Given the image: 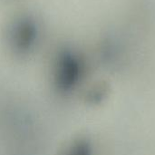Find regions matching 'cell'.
<instances>
[{
    "label": "cell",
    "instance_id": "obj_1",
    "mask_svg": "<svg viewBox=\"0 0 155 155\" xmlns=\"http://www.w3.org/2000/svg\"><path fill=\"white\" fill-rule=\"evenodd\" d=\"M96 150L94 141L87 136H82L67 143L60 155H97Z\"/></svg>",
    "mask_w": 155,
    "mask_h": 155
}]
</instances>
